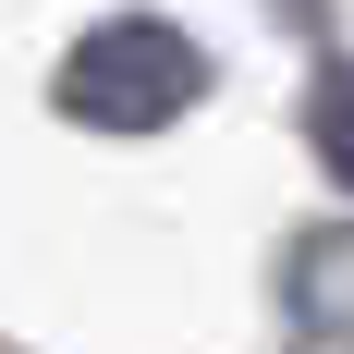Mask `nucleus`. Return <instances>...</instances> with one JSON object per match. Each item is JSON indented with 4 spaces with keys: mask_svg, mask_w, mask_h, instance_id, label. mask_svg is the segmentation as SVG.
<instances>
[{
    "mask_svg": "<svg viewBox=\"0 0 354 354\" xmlns=\"http://www.w3.org/2000/svg\"><path fill=\"white\" fill-rule=\"evenodd\" d=\"M49 98L86 135H159V122H183V110L208 98V49L183 25H159V12H110V25H86L62 49Z\"/></svg>",
    "mask_w": 354,
    "mask_h": 354,
    "instance_id": "nucleus-1",
    "label": "nucleus"
},
{
    "mask_svg": "<svg viewBox=\"0 0 354 354\" xmlns=\"http://www.w3.org/2000/svg\"><path fill=\"white\" fill-rule=\"evenodd\" d=\"M306 147H318V171L354 196V62H330L318 86H306Z\"/></svg>",
    "mask_w": 354,
    "mask_h": 354,
    "instance_id": "nucleus-3",
    "label": "nucleus"
},
{
    "mask_svg": "<svg viewBox=\"0 0 354 354\" xmlns=\"http://www.w3.org/2000/svg\"><path fill=\"white\" fill-rule=\"evenodd\" d=\"M281 306H293V330H306L318 354H354V220H330V232H306V245H293Z\"/></svg>",
    "mask_w": 354,
    "mask_h": 354,
    "instance_id": "nucleus-2",
    "label": "nucleus"
}]
</instances>
